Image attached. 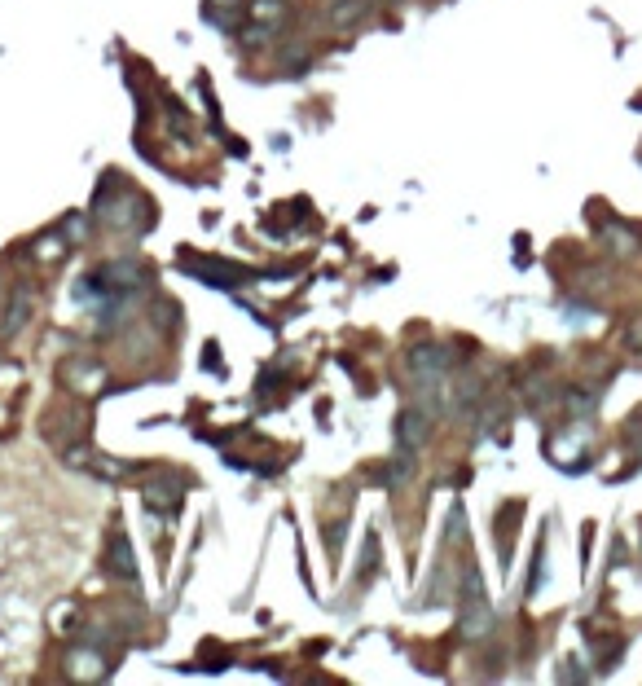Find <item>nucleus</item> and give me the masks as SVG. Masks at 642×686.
Listing matches in <instances>:
<instances>
[{
    "label": "nucleus",
    "mask_w": 642,
    "mask_h": 686,
    "mask_svg": "<svg viewBox=\"0 0 642 686\" xmlns=\"http://www.w3.org/2000/svg\"><path fill=\"white\" fill-rule=\"evenodd\" d=\"M629 348H642V317H634V322H629Z\"/></svg>",
    "instance_id": "18"
},
{
    "label": "nucleus",
    "mask_w": 642,
    "mask_h": 686,
    "mask_svg": "<svg viewBox=\"0 0 642 686\" xmlns=\"http://www.w3.org/2000/svg\"><path fill=\"white\" fill-rule=\"evenodd\" d=\"M427 423L431 418L423 414V409H405L401 423H396V436H401L405 449H423L427 445Z\"/></svg>",
    "instance_id": "8"
},
{
    "label": "nucleus",
    "mask_w": 642,
    "mask_h": 686,
    "mask_svg": "<svg viewBox=\"0 0 642 686\" xmlns=\"http://www.w3.org/2000/svg\"><path fill=\"white\" fill-rule=\"evenodd\" d=\"M462 634L467 638H489L493 634V612H489V603L480 599V581L471 577V607H467V616H462Z\"/></svg>",
    "instance_id": "6"
},
{
    "label": "nucleus",
    "mask_w": 642,
    "mask_h": 686,
    "mask_svg": "<svg viewBox=\"0 0 642 686\" xmlns=\"http://www.w3.org/2000/svg\"><path fill=\"white\" fill-rule=\"evenodd\" d=\"M251 18H256V22H269V27H282L286 5H282V0H251Z\"/></svg>",
    "instance_id": "14"
},
{
    "label": "nucleus",
    "mask_w": 642,
    "mask_h": 686,
    "mask_svg": "<svg viewBox=\"0 0 642 686\" xmlns=\"http://www.w3.org/2000/svg\"><path fill=\"white\" fill-rule=\"evenodd\" d=\"M93 286L106 295H128V291H137V286H146V269H141L137 260H110L93 273Z\"/></svg>",
    "instance_id": "2"
},
{
    "label": "nucleus",
    "mask_w": 642,
    "mask_h": 686,
    "mask_svg": "<svg viewBox=\"0 0 642 686\" xmlns=\"http://www.w3.org/2000/svg\"><path fill=\"white\" fill-rule=\"evenodd\" d=\"M176 502H181V480H154L146 489V506L150 511H176Z\"/></svg>",
    "instance_id": "10"
},
{
    "label": "nucleus",
    "mask_w": 642,
    "mask_h": 686,
    "mask_svg": "<svg viewBox=\"0 0 642 686\" xmlns=\"http://www.w3.org/2000/svg\"><path fill=\"white\" fill-rule=\"evenodd\" d=\"M27 322H31V286L22 282V286H14V295H9V304H5V317H0V339H14Z\"/></svg>",
    "instance_id": "4"
},
{
    "label": "nucleus",
    "mask_w": 642,
    "mask_h": 686,
    "mask_svg": "<svg viewBox=\"0 0 642 686\" xmlns=\"http://www.w3.org/2000/svg\"><path fill=\"white\" fill-rule=\"evenodd\" d=\"M93 212H97V220H102L106 229H141V225H150V207H146V198H141L137 190H128V185L119 181V198H115V176H110L102 190H97Z\"/></svg>",
    "instance_id": "1"
},
{
    "label": "nucleus",
    "mask_w": 642,
    "mask_h": 686,
    "mask_svg": "<svg viewBox=\"0 0 642 686\" xmlns=\"http://www.w3.org/2000/svg\"><path fill=\"white\" fill-rule=\"evenodd\" d=\"M365 5H370V0H339V5H330V27H352V22H361Z\"/></svg>",
    "instance_id": "12"
},
{
    "label": "nucleus",
    "mask_w": 642,
    "mask_h": 686,
    "mask_svg": "<svg viewBox=\"0 0 642 686\" xmlns=\"http://www.w3.org/2000/svg\"><path fill=\"white\" fill-rule=\"evenodd\" d=\"M449 365H453V352L445 343H418V348H409V374L418 383H440L449 374Z\"/></svg>",
    "instance_id": "3"
},
{
    "label": "nucleus",
    "mask_w": 642,
    "mask_h": 686,
    "mask_svg": "<svg viewBox=\"0 0 642 686\" xmlns=\"http://www.w3.org/2000/svg\"><path fill=\"white\" fill-rule=\"evenodd\" d=\"M603 238H607V247H612L616 256H634V251H638V234H629L625 225H607Z\"/></svg>",
    "instance_id": "13"
},
{
    "label": "nucleus",
    "mask_w": 642,
    "mask_h": 686,
    "mask_svg": "<svg viewBox=\"0 0 642 686\" xmlns=\"http://www.w3.org/2000/svg\"><path fill=\"white\" fill-rule=\"evenodd\" d=\"M273 31H278V27H269V22H256V27H242V44H247V49H264V44L273 40Z\"/></svg>",
    "instance_id": "15"
},
{
    "label": "nucleus",
    "mask_w": 642,
    "mask_h": 686,
    "mask_svg": "<svg viewBox=\"0 0 642 686\" xmlns=\"http://www.w3.org/2000/svg\"><path fill=\"white\" fill-rule=\"evenodd\" d=\"M66 673H71V678H84V682H97V678H106V660L97 656V651H71Z\"/></svg>",
    "instance_id": "9"
},
{
    "label": "nucleus",
    "mask_w": 642,
    "mask_h": 686,
    "mask_svg": "<svg viewBox=\"0 0 642 686\" xmlns=\"http://www.w3.org/2000/svg\"><path fill=\"white\" fill-rule=\"evenodd\" d=\"M414 480V449H396L392 453V462H387V471H383V484L387 489H401V484Z\"/></svg>",
    "instance_id": "11"
},
{
    "label": "nucleus",
    "mask_w": 642,
    "mask_h": 686,
    "mask_svg": "<svg viewBox=\"0 0 642 686\" xmlns=\"http://www.w3.org/2000/svg\"><path fill=\"white\" fill-rule=\"evenodd\" d=\"M568 405H572V414H590L594 409V392H568Z\"/></svg>",
    "instance_id": "16"
},
{
    "label": "nucleus",
    "mask_w": 642,
    "mask_h": 686,
    "mask_svg": "<svg viewBox=\"0 0 642 686\" xmlns=\"http://www.w3.org/2000/svg\"><path fill=\"white\" fill-rule=\"evenodd\" d=\"M194 273H203V282H216V286H238V282H251V269H238V264H216V260H190Z\"/></svg>",
    "instance_id": "7"
},
{
    "label": "nucleus",
    "mask_w": 642,
    "mask_h": 686,
    "mask_svg": "<svg viewBox=\"0 0 642 686\" xmlns=\"http://www.w3.org/2000/svg\"><path fill=\"white\" fill-rule=\"evenodd\" d=\"M84 229H88V225H84V216H71V220L62 225V234L71 238V242H80V238H84Z\"/></svg>",
    "instance_id": "17"
},
{
    "label": "nucleus",
    "mask_w": 642,
    "mask_h": 686,
    "mask_svg": "<svg viewBox=\"0 0 642 686\" xmlns=\"http://www.w3.org/2000/svg\"><path fill=\"white\" fill-rule=\"evenodd\" d=\"M379 5H396V0H379Z\"/></svg>",
    "instance_id": "19"
},
{
    "label": "nucleus",
    "mask_w": 642,
    "mask_h": 686,
    "mask_svg": "<svg viewBox=\"0 0 642 686\" xmlns=\"http://www.w3.org/2000/svg\"><path fill=\"white\" fill-rule=\"evenodd\" d=\"M106 568H110V577H119L124 585H137V559H132V546H128L124 533H110Z\"/></svg>",
    "instance_id": "5"
}]
</instances>
